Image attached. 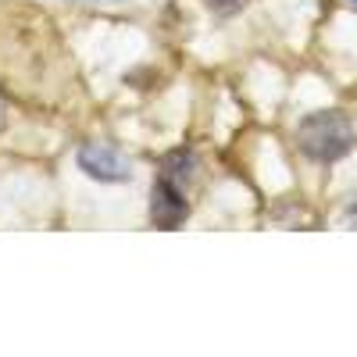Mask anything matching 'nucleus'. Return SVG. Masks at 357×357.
Returning a JSON list of instances; mask_svg holds the SVG:
<instances>
[{
    "mask_svg": "<svg viewBox=\"0 0 357 357\" xmlns=\"http://www.w3.org/2000/svg\"><path fill=\"white\" fill-rule=\"evenodd\" d=\"M354 126L350 118L340 114V111H318V114H307L301 126H296V143L301 151L311 158V161H340L354 151Z\"/></svg>",
    "mask_w": 357,
    "mask_h": 357,
    "instance_id": "nucleus-1",
    "label": "nucleus"
},
{
    "mask_svg": "<svg viewBox=\"0 0 357 357\" xmlns=\"http://www.w3.org/2000/svg\"><path fill=\"white\" fill-rule=\"evenodd\" d=\"M75 161H79V168L89 178H97V183H126V178H129V161L118 154L114 146H104V143L79 146Z\"/></svg>",
    "mask_w": 357,
    "mask_h": 357,
    "instance_id": "nucleus-2",
    "label": "nucleus"
},
{
    "mask_svg": "<svg viewBox=\"0 0 357 357\" xmlns=\"http://www.w3.org/2000/svg\"><path fill=\"white\" fill-rule=\"evenodd\" d=\"M354 4H357V0H354Z\"/></svg>",
    "mask_w": 357,
    "mask_h": 357,
    "instance_id": "nucleus-7",
    "label": "nucleus"
},
{
    "mask_svg": "<svg viewBox=\"0 0 357 357\" xmlns=\"http://www.w3.org/2000/svg\"><path fill=\"white\" fill-rule=\"evenodd\" d=\"M190 215V204L183 200V193H178L175 183H168V178H161V183L154 186V197H151V222L158 229H175L183 225Z\"/></svg>",
    "mask_w": 357,
    "mask_h": 357,
    "instance_id": "nucleus-3",
    "label": "nucleus"
},
{
    "mask_svg": "<svg viewBox=\"0 0 357 357\" xmlns=\"http://www.w3.org/2000/svg\"><path fill=\"white\" fill-rule=\"evenodd\" d=\"M347 222H354V225H357V207H350V211H347Z\"/></svg>",
    "mask_w": 357,
    "mask_h": 357,
    "instance_id": "nucleus-6",
    "label": "nucleus"
},
{
    "mask_svg": "<svg viewBox=\"0 0 357 357\" xmlns=\"http://www.w3.org/2000/svg\"><path fill=\"white\" fill-rule=\"evenodd\" d=\"M247 4V0H207V8L218 11V15H232V11H240Z\"/></svg>",
    "mask_w": 357,
    "mask_h": 357,
    "instance_id": "nucleus-5",
    "label": "nucleus"
},
{
    "mask_svg": "<svg viewBox=\"0 0 357 357\" xmlns=\"http://www.w3.org/2000/svg\"><path fill=\"white\" fill-rule=\"evenodd\" d=\"M193 168H197V161H193V154H168L165 158V178L168 183H190L193 178Z\"/></svg>",
    "mask_w": 357,
    "mask_h": 357,
    "instance_id": "nucleus-4",
    "label": "nucleus"
}]
</instances>
